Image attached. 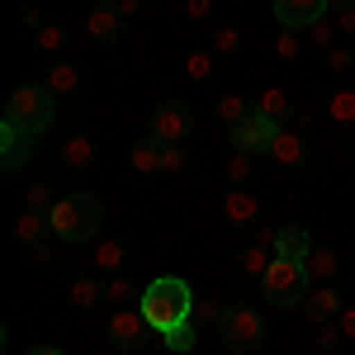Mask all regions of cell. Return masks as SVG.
<instances>
[{"label": "cell", "mask_w": 355, "mask_h": 355, "mask_svg": "<svg viewBox=\"0 0 355 355\" xmlns=\"http://www.w3.org/2000/svg\"><path fill=\"white\" fill-rule=\"evenodd\" d=\"M142 318L152 322V331H171L194 318V289L180 275H157L142 289Z\"/></svg>", "instance_id": "obj_1"}, {"label": "cell", "mask_w": 355, "mask_h": 355, "mask_svg": "<svg viewBox=\"0 0 355 355\" xmlns=\"http://www.w3.org/2000/svg\"><path fill=\"white\" fill-rule=\"evenodd\" d=\"M100 218H105V209L95 194H62L48 209V232L57 242H90L100 232Z\"/></svg>", "instance_id": "obj_2"}, {"label": "cell", "mask_w": 355, "mask_h": 355, "mask_svg": "<svg viewBox=\"0 0 355 355\" xmlns=\"http://www.w3.org/2000/svg\"><path fill=\"white\" fill-rule=\"evenodd\" d=\"M53 114H57L53 90H48L43 81H24V85L10 90V100H5V119H0V123H15L19 133L38 137V133L53 128Z\"/></svg>", "instance_id": "obj_3"}, {"label": "cell", "mask_w": 355, "mask_h": 355, "mask_svg": "<svg viewBox=\"0 0 355 355\" xmlns=\"http://www.w3.org/2000/svg\"><path fill=\"white\" fill-rule=\"evenodd\" d=\"M308 289H313L308 266H303V261H284V256H275V266L266 270V279H261V294H266L275 308H303Z\"/></svg>", "instance_id": "obj_4"}, {"label": "cell", "mask_w": 355, "mask_h": 355, "mask_svg": "<svg viewBox=\"0 0 355 355\" xmlns=\"http://www.w3.org/2000/svg\"><path fill=\"white\" fill-rule=\"evenodd\" d=\"M223 341H227V351H256L266 341V318L251 303H227L223 308Z\"/></svg>", "instance_id": "obj_5"}, {"label": "cell", "mask_w": 355, "mask_h": 355, "mask_svg": "<svg viewBox=\"0 0 355 355\" xmlns=\"http://www.w3.org/2000/svg\"><path fill=\"white\" fill-rule=\"evenodd\" d=\"M227 137H232V147H237V152H251V157H270L275 137H279V123H275L270 114L251 110L242 123H237V128H227Z\"/></svg>", "instance_id": "obj_6"}, {"label": "cell", "mask_w": 355, "mask_h": 355, "mask_svg": "<svg viewBox=\"0 0 355 355\" xmlns=\"http://www.w3.org/2000/svg\"><path fill=\"white\" fill-rule=\"evenodd\" d=\"M147 318H142V308H119L110 322H105V336H110V346L119 351H142V336H147Z\"/></svg>", "instance_id": "obj_7"}, {"label": "cell", "mask_w": 355, "mask_h": 355, "mask_svg": "<svg viewBox=\"0 0 355 355\" xmlns=\"http://www.w3.org/2000/svg\"><path fill=\"white\" fill-rule=\"evenodd\" d=\"M190 110L180 105V100H162L157 114H152V137H162V142H185L190 137Z\"/></svg>", "instance_id": "obj_8"}, {"label": "cell", "mask_w": 355, "mask_h": 355, "mask_svg": "<svg viewBox=\"0 0 355 355\" xmlns=\"http://www.w3.org/2000/svg\"><path fill=\"white\" fill-rule=\"evenodd\" d=\"M331 0H275V19L284 28H308L318 19H327Z\"/></svg>", "instance_id": "obj_9"}, {"label": "cell", "mask_w": 355, "mask_h": 355, "mask_svg": "<svg viewBox=\"0 0 355 355\" xmlns=\"http://www.w3.org/2000/svg\"><path fill=\"white\" fill-rule=\"evenodd\" d=\"M341 289L336 284H313L308 289V299H303V318L313 322V327H322V322H331V318H341Z\"/></svg>", "instance_id": "obj_10"}, {"label": "cell", "mask_w": 355, "mask_h": 355, "mask_svg": "<svg viewBox=\"0 0 355 355\" xmlns=\"http://www.w3.org/2000/svg\"><path fill=\"white\" fill-rule=\"evenodd\" d=\"M223 218L232 223V227H251V223H261L256 194L246 190V185H232V190L223 194Z\"/></svg>", "instance_id": "obj_11"}, {"label": "cell", "mask_w": 355, "mask_h": 355, "mask_svg": "<svg viewBox=\"0 0 355 355\" xmlns=\"http://www.w3.org/2000/svg\"><path fill=\"white\" fill-rule=\"evenodd\" d=\"M28 152H33V137L19 133L15 123H0V166L5 171H19L28 162Z\"/></svg>", "instance_id": "obj_12"}, {"label": "cell", "mask_w": 355, "mask_h": 355, "mask_svg": "<svg viewBox=\"0 0 355 355\" xmlns=\"http://www.w3.org/2000/svg\"><path fill=\"white\" fill-rule=\"evenodd\" d=\"M308 251H313V237H308L303 223H284V227L275 232V256H284V261H308Z\"/></svg>", "instance_id": "obj_13"}, {"label": "cell", "mask_w": 355, "mask_h": 355, "mask_svg": "<svg viewBox=\"0 0 355 355\" xmlns=\"http://www.w3.org/2000/svg\"><path fill=\"white\" fill-rule=\"evenodd\" d=\"M85 33H90L95 43H114V38L123 33V15H119L114 5H95V10L85 15Z\"/></svg>", "instance_id": "obj_14"}, {"label": "cell", "mask_w": 355, "mask_h": 355, "mask_svg": "<svg viewBox=\"0 0 355 355\" xmlns=\"http://www.w3.org/2000/svg\"><path fill=\"white\" fill-rule=\"evenodd\" d=\"M303 266H308V279H313V284H336V275H341V256H336L331 246H313Z\"/></svg>", "instance_id": "obj_15"}, {"label": "cell", "mask_w": 355, "mask_h": 355, "mask_svg": "<svg viewBox=\"0 0 355 355\" xmlns=\"http://www.w3.org/2000/svg\"><path fill=\"white\" fill-rule=\"evenodd\" d=\"M162 152H166V142L147 133L142 142H133L128 162H133V171H142V175H157V171H162Z\"/></svg>", "instance_id": "obj_16"}, {"label": "cell", "mask_w": 355, "mask_h": 355, "mask_svg": "<svg viewBox=\"0 0 355 355\" xmlns=\"http://www.w3.org/2000/svg\"><path fill=\"white\" fill-rule=\"evenodd\" d=\"M43 85H48L53 95H71V90H81V71H76L67 57H57V62H48V76H43Z\"/></svg>", "instance_id": "obj_17"}, {"label": "cell", "mask_w": 355, "mask_h": 355, "mask_svg": "<svg viewBox=\"0 0 355 355\" xmlns=\"http://www.w3.org/2000/svg\"><path fill=\"white\" fill-rule=\"evenodd\" d=\"M62 162H67V171H90L95 166V142L90 137H67V147H62Z\"/></svg>", "instance_id": "obj_18"}, {"label": "cell", "mask_w": 355, "mask_h": 355, "mask_svg": "<svg viewBox=\"0 0 355 355\" xmlns=\"http://www.w3.org/2000/svg\"><path fill=\"white\" fill-rule=\"evenodd\" d=\"M303 157H308L303 137H299V133H284V128H279V137H275V147H270V162H279V166H299Z\"/></svg>", "instance_id": "obj_19"}, {"label": "cell", "mask_w": 355, "mask_h": 355, "mask_svg": "<svg viewBox=\"0 0 355 355\" xmlns=\"http://www.w3.org/2000/svg\"><path fill=\"white\" fill-rule=\"evenodd\" d=\"M105 299V284L95 279V275H81L76 284H71V308H81V313H90L95 303Z\"/></svg>", "instance_id": "obj_20"}, {"label": "cell", "mask_w": 355, "mask_h": 355, "mask_svg": "<svg viewBox=\"0 0 355 355\" xmlns=\"http://www.w3.org/2000/svg\"><path fill=\"white\" fill-rule=\"evenodd\" d=\"M43 232H48V214H33V209H24V218L15 223V237H19V246H38V242H43Z\"/></svg>", "instance_id": "obj_21"}, {"label": "cell", "mask_w": 355, "mask_h": 355, "mask_svg": "<svg viewBox=\"0 0 355 355\" xmlns=\"http://www.w3.org/2000/svg\"><path fill=\"white\" fill-rule=\"evenodd\" d=\"M214 67H218V57H214V48H199V53L185 57V76H190L194 85H204L209 76H214Z\"/></svg>", "instance_id": "obj_22"}, {"label": "cell", "mask_w": 355, "mask_h": 355, "mask_svg": "<svg viewBox=\"0 0 355 355\" xmlns=\"http://www.w3.org/2000/svg\"><path fill=\"white\" fill-rule=\"evenodd\" d=\"M123 261H128V246L123 242H100L95 246V270L114 275V270H123Z\"/></svg>", "instance_id": "obj_23"}, {"label": "cell", "mask_w": 355, "mask_h": 355, "mask_svg": "<svg viewBox=\"0 0 355 355\" xmlns=\"http://www.w3.org/2000/svg\"><path fill=\"white\" fill-rule=\"evenodd\" d=\"M327 110H331V123L351 128V123H355V90H351V85H346V90H331Z\"/></svg>", "instance_id": "obj_24"}, {"label": "cell", "mask_w": 355, "mask_h": 355, "mask_svg": "<svg viewBox=\"0 0 355 355\" xmlns=\"http://www.w3.org/2000/svg\"><path fill=\"white\" fill-rule=\"evenodd\" d=\"M162 336H166V351H175V355H190L194 346H199L194 318H190V322H180V327H171V331H162Z\"/></svg>", "instance_id": "obj_25"}, {"label": "cell", "mask_w": 355, "mask_h": 355, "mask_svg": "<svg viewBox=\"0 0 355 355\" xmlns=\"http://www.w3.org/2000/svg\"><path fill=\"white\" fill-rule=\"evenodd\" d=\"M256 110H261V114H270L275 123H279L284 114L294 110V105H289V90H284V85H266V95H261V105H256Z\"/></svg>", "instance_id": "obj_26"}, {"label": "cell", "mask_w": 355, "mask_h": 355, "mask_svg": "<svg viewBox=\"0 0 355 355\" xmlns=\"http://www.w3.org/2000/svg\"><path fill=\"white\" fill-rule=\"evenodd\" d=\"M270 266H275V251H266V246H246L242 251V275H251V279H266Z\"/></svg>", "instance_id": "obj_27"}, {"label": "cell", "mask_w": 355, "mask_h": 355, "mask_svg": "<svg viewBox=\"0 0 355 355\" xmlns=\"http://www.w3.org/2000/svg\"><path fill=\"white\" fill-rule=\"evenodd\" d=\"M33 38H38V48L53 57V62H57L62 53H67V28H62V24H43L38 33H33Z\"/></svg>", "instance_id": "obj_28"}, {"label": "cell", "mask_w": 355, "mask_h": 355, "mask_svg": "<svg viewBox=\"0 0 355 355\" xmlns=\"http://www.w3.org/2000/svg\"><path fill=\"white\" fill-rule=\"evenodd\" d=\"M227 180H232V185L256 180V162H251V152H237V147H232V157H227Z\"/></svg>", "instance_id": "obj_29"}, {"label": "cell", "mask_w": 355, "mask_h": 355, "mask_svg": "<svg viewBox=\"0 0 355 355\" xmlns=\"http://www.w3.org/2000/svg\"><path fill=\"white\" fill-rule=\"evenodd\" d=\"M251 110H256V105H246L242 95H223V100H218V119L227 123V128H237V123H242Z\"/></svg>", "instance_id": "obj_30"}, {"label": "cell", "mask_w": 355, "mask_h": 355, "mask_svg": "<svg viewBox=\"0 0 355 355\" xmlns=\"http://www.w3.org/2000/svg\"><path fill=\"white\" fill-rule=\"evenodd\" d=\"M137 294H142V289H137L133 279H110V284H105V299H110L114 308H128Z\"/></svg>", "instance_id": "obj_31"}, {"label": "cell", "mask_w": 355, "mask_h": 355, "mask_svg": "<svg viewBox=\"0 0 355 355\" xmlns=\"http://www.w3.org/2000/svg\"><path fill=\"white\" fill-rule=\"evenodd\" d=\"M242 53V28H214V57Z\"/></svg>", "instance_id": "obj_32"}, {"label": "cell", "mask_w": 355, "mask_h": 355, "mask_svg": "<svg viewBox=\"0 0 355 355\" xmlns=\"http://www.w3.org/2000/svg\"><path fill=\"white\" fill-rule=\"evenodd\" d=\"M53 204H57V199H53V190H48L43 180H33V185L24 190V209H33V214H48Z\"/></svg>", "instance_id": "obj_33"}, {"label": "cell", "mask_w": 355, "mask_h": 355, "mask_svg": "<svg viewBox=\"0 0 355 355\" xmlns=\"http://www.w3.org/2000/svg\"><path fill=\"white\" fill-rule=\"evenodd\" d=\"M275 53L284 57V62H294V57L303 53V38H299V28H284V33L275 38Z\"/></svg>", "instance_id": "obj_34"}, {"label": "cell", "mask_w": 355, "mask_h": 355, "mask_svg": "<svg viewBox=\"0 0 355 355\" xmlns=\"http://www.w3.org/2000/svg\"><path fill=\"white\" fill-rule=\"evenodd\" d=\"M331 38H336V24H327V19L308 24V43H313V48H327L331 53Z\"/></svg>", "instance_id": "obj_35"}, {"label": "cell", "mask_w": 355, "mask_h": 355, "mask_svg": "<svg viewBox=\"0 0 355 355\" xmlns=\"http://www.w3.org/2000/svg\"><path fill=\"white\" fill-rule=\"evenodd\" d=\"M185 147H180V142H166V152H162V171H171V175H175V171H185Z\"/></svg>", "instance_id": "obj_36"}, {"label": "cell", "mask_w": 355, "mask_h": 355, "mask_svg": "<svg viewBox=\"0 0 355 355\" xmlns=\"http://www.w3.org/2000/svg\"><path fill=\"white\" fill-rule=\"evenodd\" d=\"M341 341H346V336H341L336 322H322V327H318V346H322V351H336Z\"/></svg>", "instance_id": "obj_37"}, {"label": "cell", "mask_w": 355, "mask_h": 355, "mask_svg": "<svg viewBox=\"0 0 355 355\" xmlns=\"http://www.w3.org/2000/svg\"><path fill=\"white\" fill-rule=\"evenodd\" d=\"M57 246H62L57 237H53V242H38L33 251H28V256H33V266H53V261H57Z\"/></svg>", "instance_id": "obj_38"}, {"label": "cell", "mask_w": 355, "mask_h": 355, "mask_svg": "<svg viewBox=\"0 0 355 355\" xmlns=\"http://www.w3.org/2000/svg\"><path fill=\"white\" fill-rule=\"evenodd\" d=\"M185 15H190L194 24H204V19L214 15V0H185Z\"/></svg>", "instance_id": "obj_39"}, {"label": "cell", "mask_w": 355, "mask_h": 355, "mask_svg": "<svg viewBox=\"0 0 355 355\" xmlns=\"http://www.w3.org/2000/svg\"><path fill=\"white\" fill-rule=\"evenodd\" d=\"M327 67H331V71H351L355 57L346 53V48H331V53H327Z\"/></svg>", "instance_id": "obj_40"}, {"label": "cell", "mask_w": 355, "mask_h": 355, "mask_svg": "<svg viewBox=\"0 0 355 355\" xmlns=\"http://www.w3.org/2000/svg\"><path fill=\"white\" fill-rule=\"evenodd\" d=\"M336 33H351V38H355V5L336 10Z\"/></svg>", "instance_id": "obj_41"}, {"label": "cell", "mask_w": 355, "mask_h": 355, "mask_svg": "<svg viewBox=\"0 0 355 355\" xmlns=\"http://www.w3.org/2000/svg\"><path fill=\"white\" fill-rule=\"evenodd\" d=\"M336 327H341V336H346V341H355V308H341Z\"/></svg>", "instance_id": "obj_42"}, {"label": "cell", "mask_w": 355, "mask_h": 355, "mask_svg": "<svg viewBox=\"0 0 355 355\" xmlns=\"http://www.w3.org/2000/svg\"><path fill=\"white\" fill-rule=\"evenodd\" d=\"M114 10H119L123 19H133V15H142V0H114Z\"/></svg>", "instance_id": "obj_43"}, {"label": "cell", "mask_w": 355, "mask_h": 355, "mask_svg": "<svg viewBox=\"0 0 355 355\" xmlns=\"http://www.w3.org/2000/svg\"><path fill=\"white\" fill-rule=\"evenodd\" d=\"M24 355H67V351H57V346H33V351H24Z\"/></svg>", "instance_id": "obj_44"}, {"label": "cell", "mask_w": 355, "mask_h": 355, "mask_svg": "<svg viewBox=\"0 0 355 355\" xmlns=\"http://www.w3.org/2000/svg\"><path fill=\"white\" fill-rule=\"evenodd\" d=\"M346 5H355V0H331V10H346Z\"/></svg>", "instance_id": "obj_45"}, {"label": "cell", "mask_w": 355, "mask_h": 355, "mask_svg": "<svg viewBox=\"0 0 355 355\" xmlns=\"http://www.w3.org/2000/svg\"><path fill=\"white\" fill-rule=\"evenodd\" d=\"M95 5H114V0H95Z\"/></svg>", "instance_id": "obj_46"}]
</instances>
